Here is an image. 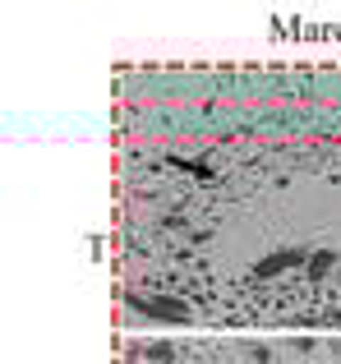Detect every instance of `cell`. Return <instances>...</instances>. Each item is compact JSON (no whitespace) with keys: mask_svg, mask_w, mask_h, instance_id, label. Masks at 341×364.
Returning a JSON list of instances; mask_svg holds the SVG:
<instances>
[{"mask_svg":"<svg viewBox=\"0 0 341 364\" xmlns=\"http://www.w3.org/2000/svg\"><path fill=\"white\" fill-rule=\"evenodd\" d=\"M134 309H144L148 318H166V323H180V318H189L185 300H166V295H157V300H144V295H134Z\"/></svg>","mask_w":341,"mask_h":364,"instance_id":"cell-1","label":"cell"},{"mask_svg":"<svg viewBox=\"0 0 341 364\" xmlns=\"http://www.w3.org/2000/svg\"><path fill=\"white\" fill-rule=\"evenodd\" d=\"M148 355H153V360H175V346H166V341H157V346L148 350Z\"/></svg>","mask_w":341,"mask_h":364,"instance_id":"cell-2","label":"cell"}]
</instances>
